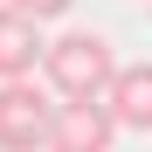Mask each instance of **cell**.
I'll use <instances>...</instances> for the list:
<instances>
[{
	"instance_id": "obj_4",
	"label": "cell",
	"mask_w": 152,
	"mask_h": 152,
	"mask_svg": "<svg viewBox=\"0 0 152 152\" xmlns=\"http://www.w3.org/2000/svg\"><path fill=\"white\" fill-rule=\"evenodd\" d=\"M42 21L28 14H14V7H0V83H28V76L42 69Z\"/></svg>"
},
{
	"instance_id": "obj_1",
	"label": "cell",
	"mask_w": 152,
	"mask_h": 152,
	"mask_svg": "<svg viewBox=\"0 0 152 152\" xmlns=\"http://www.w3.org/2000/svg\"><path fill=\"white\" fill-rule=\"evenodd\" d=\"M118 48L104 35H90V28H69L42 48V76H48V97L56 104H104L111 83H118Z\"/></svg>"
},
{
	"instance_id": "obj_6",
	"label": "cell",
	"mask_w": 152,
	"mask_h": 152,
	"mask_svg": "<svg viewBox=\"0 0 152 152\" xmlns=\"http://www.w3.org/2000/svg\"><path fill=\"white\" fill-rule=\"evenodd\" d=\"M14 14H28V21H56V14H69L76 0H7Z\"/></svg>"
},
{
	"instance_id": "obj_5",
	"label": "cell",
	"mask_w": 152,
	"mask_h": 152,
	"mask_svg": "<svg viewBox=\"0 0 152 152\" xmlns=\"http://www.w3.org/2000/svg\"><path fill=\"white\" fill-rule=\"evenodd\" d=\"M104 111H111L118 132H152V62H124V69H118Z\"/></svg>"
},
{
	"instance_id": "obj_2",
	"label": "cell",
	"mask_w": 152,
	"mask_h": 152,
	"mask_svg": "<svg viewBox=\"0 0 152 152\" xmlns=\"http://www.w3.org/2000/svg\"><path fill=\"white\" fill-rule=\"evenodd\" d=\"M48 124H56V97L35 76L0 83V152H48Z\"/></svg>"
},
{
	"instance_id": "obj_3",
	"label": "cell",
	"mask_w": 152,
	"mask_h": 152,
	"mask_svg": "<svg viewBox=\"0 0 152 152\" xmlns=\"http://www.w3.org/2000/svg\"><path fill=\"white\" fill-rule=\"evenodd\" d=\"M118 124L104 104H56V124H48V152H111Z\"/></svg>"
}]
</instances>
